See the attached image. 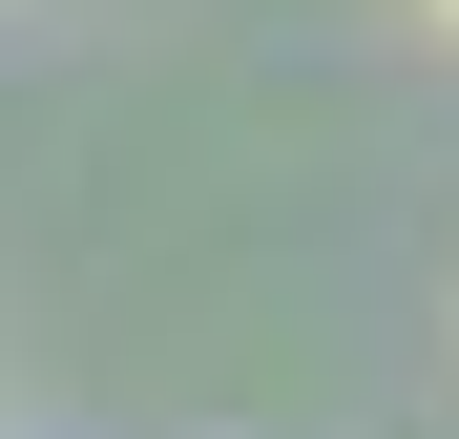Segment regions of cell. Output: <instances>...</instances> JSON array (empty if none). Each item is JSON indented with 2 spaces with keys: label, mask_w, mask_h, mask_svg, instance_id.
Wrapping results in <instances>:
<instances>
[{
  "label": "cell",
  "mask_w": 459,
  "mask_h": 439,
  "mask_svg": "<svg viewBox=\"0 0 459 439\" xmlns=\"http://www.w3.org/2000/svg\"><path fill=\"white\" fill-rule=\"evenodd\" d=\"M418 22H438V42H459V0H418Z\"/></svg>",
  "instance_id": "6da1fadb"
}]
</instances>
